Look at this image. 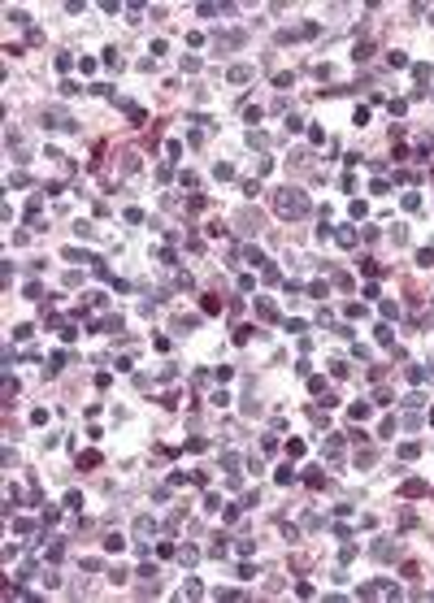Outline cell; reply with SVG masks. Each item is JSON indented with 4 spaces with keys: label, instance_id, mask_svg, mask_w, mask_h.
<instances>
[{
    "label": "cell",
    "instance_id": "1",
    "mask_svg": "<svg viewBox=\"0 0 434 603\" xmlns=\"http://www.w3.org/2000/svg\"><path fill=\"white\" fill-rule=\"evenodd\" d=\"M278 213H282V217H304V213H308L304 191H282V195H278Z\"/></svg>",
    "mask_w": 434,
    "mask_h": 603
},
{
    "label": "cell",
    "instance_id": "2",
    "mask_svg": "<svg viewBox=\"0 0 434 603\" xmlns=\"http://www.w3.org/2000/svg\"><path fill=\"white\" fill-rule=\"evenodd\" d=\"M226 78H230V83H248V78H252V65H235Z\"/></svg>",
    "mask_w": 434,
    "mask_h": 603
},
{
    "label": "cell",
    "instance_id": "3",
    "mask_svg": "<svg viewBox=\"0 0 434 603\" xmlns=\"http://www.w3.org/2000/svg\"><path fill=\"white\" fill-rule=\"evenodd\" d=\"M404 495H408V499H417V495H425V482H404Z\"/></svg>",
    "mask_w": 434,
    "mask_h": 603
},
{
    "label": "cell",
    "instance_id": "4",
    "mask_svg": "<svg viewBox=\"0 0 434 603\" xmlns=\"http://www.w3.org/2000/svg\"><path fill=\"white\" fill-rule=\"evenodd\" d=\"M373 556H378V560H391V556H395V547H391V542H378V547H373Z\"/></svg>",
    "mask_w": 434,
    "mask_h": 603
}]
</instances>
